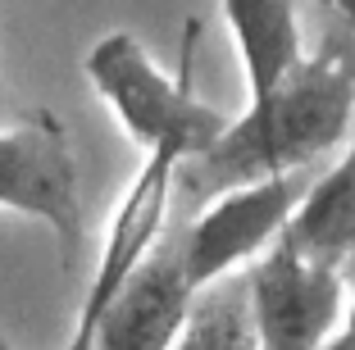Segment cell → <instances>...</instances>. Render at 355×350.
I'll return each mask as SVG.
<instances>
[{
	"instance_id": "cell-4",
	"label": "cell",
	"mask_w": 355,
	"mask_h": 350,
	"mask_svg": "<svg viewBox=\"0 0 355 350\" xmlns=\"http://www.w3.org/2000/svg\"><path fill=\"white\" fill-rule=\"evenodd\" d=\"M314 168L287 177H269V182L232 186L223 196L205 200L178 237H182V255H187L191 287L205 296L209 287H219L237 268H251L264 250L278 246V237L292 227L296 209H301L305 191L314 182Z\"/></svg>"
},
{
	"instance_id": "cell-1",
	"label": "cell",
	"mask_w": 355,
	"mask_h": 350,
	"mask_svg": "<svg viewBox=\"0 0 355 350\" xmlns=\"http://www.w3.org/2000/svg\"><path fill=\"white\" fill-rule=\"evenodd\" d=\"M355 137V64L333 42L305 55L273 91L246 100L223 137L178 173V196L191 209L232 186L305 173Z\"/></svg>"
},
{
	"instance_id": "cell-12",
	"label": "cell",
	"mask_w": 355,
	"mask_h": 350,
	"mask_svg": "<svg viewBox=\"0 0 355 350\" xmlns=\"http://www.w3.org/2000/svg\"><path fill=\"white\" fill-rule=\"evenodd\" d=\"M324 350H355V259L346 264V314Z\"/></svg>"
},
{
	"instance_id": "cell-6",
	"label": "cell",
	"mask_w": 355,
	"mask_h": 350,
	"mask_svg": "<svg viewBox=\"0 0 355 350\" xmlns=\"http://www.w3.org/2000/svg\"><path fill=\"white\" fill-rule=\"evenodd\" d=\"M178 173H182V159H173V155H146L141 159L137 177L128 182L123 200H119L114 218H110L105 246L96 255V268L83 291V309H78V319L60 350H96V328H101L105 309L114 305V296L128 287L137 264L164 237L168 209L178 200Z\"/></svg>"
},
{
	"instance_id": "cell-2",
	"label": "cell",
	"mask_w": 355,
	"mask_h": 350,
	"mask_svg": "<svg viewBox=\"0 0 355 350\" xmlns=\"http://www.w3.org/2000/svg\"><path fill=\"white\" fill-rule=\"evenodd\" d=\"M196 37L200 23L191 19L178 73L159 69L132 32H110L87 51V82L110 105L114 123L141 146V155H173L187 164L200 150H209L228 128V119L214 105H205L191 91Z\"/></svg>"
},
{
	"instance_id": "cell-5",
	"label": "cell",
	"mask_w": 355,
	"mask_h": 350,
	"mask_svg": "<svg viewBox=\"0 0 355 350\" xmlns=\"http://www.w3.org/2000/svg\"><path fill=\"white\" fill-rule=\"evenodd\" d=\"M0 209L46 223L60 241L64 268L78 264V250L87 237L78 159L51 114L0 128Z\"/></svg>"
},
{
	"instance_id": "cell-3",
	"label": "cell",
	"mask_w": 355,
	"mask_h": 350,
	"mask_svg": "<svg viewBox=\"0 0 355 350\" xmlns=\"http://www.w3.org/2000/svg\"><path fill=\"white\" fill-rule=\"evenodd\" d=\"M255 350H324L346 314V268L305 255L287 232L246 268Z\"/></svg>"
},
{
	"instance_id": "cell-7",
	"label": "cell",
	"mask_w": 355,
	"mask_h": 350,
	"mask_svg": "<svg viewBox=\"0 0 355 350\" xmlns=\"http://www.w3.org/2000/svg\"><path fill=\"white\" fill-rule=\"evenodd\" d=\"M200 291L191 287L182 237L164 232L159 246L150 250L128 287L105 309L96 328V350H178L191 328Z\"/></svg>"
},
{
	"instance_id": "cell-9",
	"label": "cell",
	"mask_w": 355,
	"mask_h": 350,
	"mask_svg": "<svg viewBox=\"0 0 355 350\" xmlns=\"http://www.w3.org/2000/svg\"><path fill=\"white\" fill-rule=\"evenodd\" d=\"M287 237L324 264L346 268L355 259V137L346 141L342 159L310 182Z\"/></svg>"
},
{
	"instance_id": "cell-10",
	"label": "cell",
	"mask_w": 355,
	"mask_h": 350,
	"mask_svg": "<svg viewBox=\"0 0 355 350\" xmlns=\"http://www.w3.org/2000/svg\"><path fill=\"white\" fill-rule=\"evenodd\" d=\"M178 350H255L251 346V291H246V273L241 278H223L219 287H209L196 300L191 328Z\"/></svg>"
},
{
	"instance_id": "cell-8",
	"label": "cell",
	"mask_w": 355,
	"mask_h": 350,
	"mask_svg": "<svg viewBox=\"0 0 355 350\" xmlns=\"http://www.w3.org/2000/svg\"><path fill=\"white\" fill-rule=\"evenodd\" d=\"M219 5L241 55L246 100H255V96L273 91L305 60L296 0H219Z\"/></svg>"
},
{
	"instance_id": "cell-11",
	"label": "cell",
	"mask_w": 355,
	"mask_h": 350,
	"mask_svg": "<svg viewBox=\"0 0 355 350\" xmlns=\"http://www.w3.org/2000/svg\"><path fill=\"white\" fill-rule=\"evenodd\" d=\"M333 23V46L355 64V0H319Z\"/></svg>"
},
{
	"instance_id": "cell-13",
	"label": "cell",
	"mask_w": 355,
	"mask_h": 350,
	"mask_svg": "<svg viewBox=\"0 0 355 350\" xmlns=\"http://www.w3.org/2000/svg\"><path fill=\"white\" fill-rule=\"evenodd\" d=\"M0 350H14V341L5 337V328H0Z\"/></svg>"
}]
</instances>
